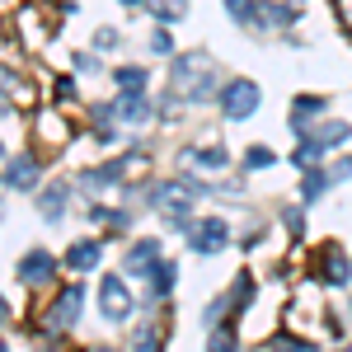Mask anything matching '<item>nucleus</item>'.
<instances>
[{
	"label": "nucleus",
	"instance_id": "obj_1",
	"mask_svg": "<svg viewBox=\"0 0 352 352\" xmlns=\"http://www.w3.org/2000/svg\"><path fill=\"white\" fill-rule=\"evenodd\" d=\"M202 192H207V184H197V179H160V184H151V207L164 212V217H179Z\"/></svg>",
	"mask_w": 352,
	"mask_h": 352
},
{
	"label": "nucleus",
	"instance_id": "obj_2",
	"mask_svg": "<svg viewBox=\"0 0 352 352\" xmlns=\"http://www.w3.org/2000/svg\"><path fill=\"white\" fill-rule=\"evenodd\" d=\"M263 104V89L249 80V76H235V80L221 85V113L230 118V122H244V118H254Z\"/></svg>",
	"mask_w": 352,
	"mask_h": 352
},
{
	"label": "nucleus",
	"instance_id": "obj_3",
	"mask_svg": "<svg viewBox=\"0 0 352 352\" xmlns=\"http://www.w3.org/2000/svg\"><path fill=\"white\" fill-rule=\"evenodd\" d=\"M99 310H104V320L109 324H127L132 320V310H136V300H132V287H127V277H104V287H99Z\"/></svg>",
	"mask_w": 352,
	"mask_h": 352
},
{
	"label": "nucleus",
	"instance_id": "obj_4",
	"mask_svg": "<svg viewBox=\"0 0 352 352\" xmlns=\"http://www.w3.org/2000/svg\"><path fill=\"white\" fill-rule=\"evenodd\" d=\"M85 315V287L80 282H71V287H61V296L52 300V310H47V329L52 333H66V329H76Z\"/></svg>",
	"mask_w": 352,
	"mask_h": 352
},
{
	"label": "nucleus",
	"instance_id": "obj_5",
	"mask_svg": "<svg viewBox=\"0 0 352 352\" xmlns=\"http://www.w3.org/2000/svg\"><path fill=\"white\" fill-rule=\"evenodd\" d=\"M56 268L61 263H56L47 249H28L24 258H19V268H14V277H19V287H47L56 277Z\"/></svg>",
	"mask_w": 352,
	"mask_h": 352
},
{
	"label": "nucleus",
	"instance_id": "obj_6",
	"mask_svg": "<svg viewBox=\"0 0 352 352\" xmlns=\"http://www.w3.org/2000/svg\"><path fill=\"white\" fill-rule=\"evenodd\" d=\"M226 244H230V226H226L221 217H207V221H197V226L188 230L192 254H221Z\"/></svg>",
	"mask_w": 352,
	"mask_h": 352
},
{
	"label": "nucleus",
	"instance_id": "obj_7",
	"mask_svg": "<svg viewBox=\"0 0 352 352\" xmlns=\"http://www.w3.org/2000/svg\"><path fill=\"white\" fill-rule=\"evenodd\" d=\"M151 118H155V99H151L146 89H122V94H118V122L146 127Z\"/></svg>",
	"mask_w": 352,
	"mask_h": 352
},
{
	"label": "nucleus",
	"instance_id": "obj_8",
	"mask_svg": "<svg viewBox=\"0 0 352 352\" xmlns=\"http://www.w3.org/2000/svg\"><path fill=\"white\" fill-rule=\"evenodd\" d=\"M0 179H5V188H14V192H33L38 188V160L33 155H10Z\"/></svg>",
	"mask_w": 352,
	"mask_h": 352
},
{
	"label": "nucleus",
	"instance_id": "obj_9",
	"mask_svg": "<svg viewBox=\"0 0 352 352\" xmlns=\"http://www.w3.org/2000/svg\"><path fill=\"white\" fill-rule=\"evenodd\" d=\"M146 282H151V287H146V300H151V305L164 300L169 292H174V282H179V263H174V258H160L155 268L146 272Z\"/></svg>",
	"mask_w": 352,
	"mask_h": 352
},
{
	"label": "nucleus",
	"instance_id": "obj_10",
	"mask_svg": "<svg viewBox=\"0 0 352 352\" xmlns=\"http://www.w3.org/2000/svg\"><path fill=\"white\" fill-rule=\"evenodd\" d=\"M71 272H89V268H99L104 263V244L99 240H76L71 249H66V258H61Z\"/></svg>",
	"mask_w": 352,
	"mask_h": 352
},
{
	"label": "nucleus",
	"instance_id": "obj_11",
	"mask_svg": "<svg viewBox=\"0 0 352 352\" xmlns=\"http://www.w3.org/2000/svg\"><path fill=\"white\" fill-rule=\"evenodd\" d=\"M66 202H71V188L66 184H47L38 192V217L43 221H61L66 217Z\"/></svg>",
	"mask_w": 352,
	"mask_h": 352
},
{
	"label": "nucleus",
	"instance_id": "obj_12",
	"mask_svg": "<svg viewBox=\"0 0 352 352\" xmlns=\"http://www.w3.org/2000/svg\"><path fill=\"white\" fill-rule=\"evenodd\" d=\"M155 263H160V240H136L132 249H127V258H122L127 272H151Z\"/></svg>",
	"mask_w": 352,
	"mask_h": 352
},
{
	"label": "nucleus",
	"instance_id": "obj_13",
	"mask_svg": "<svg viewBox=\"0 0 352 352\" xmlns=\"http://www.w3.org/2000/svg\"><path fill=\"white\" fill-rule=\"evenodd\" d=\"M348 277H352V258L338 244H329L324 249V287H348Z\"/></svg>",
	"mask_w": 352,
	"mask_h": 352
},
{
	"label": "nucleus",
	"instance_id": "obj_14",
	"mask_svg": "<svg viewBox=\"0 0 352 352\" xmlns=\"http://www.w3.org/2000/svg\"><path fill=\"white\" fill-rule=\"evenodd\" d=\"M287 24H296V5L258 0V19H254V28H287Z\"/></svg>",
	"mask_w": 352,
	"mask_h": 352
},
{
	"label": "nucleus",
	"instance_id": "obj_15",
	"mask_svg": "<svg viewBox=\"0 0 352 352\" xmlns=\"http://www.w3.org/2000/svg\"><path fill=\"white\" fill-rule=\"evenodd\" d=\"M184 160H188L192 169H226V164H230V151H221V146H188Z\"/></svg>",
	"mask_w": 352,
	"mask_h": 352
},
{
	"label": "nucleus",
	"instance_id": "obj_16",
	"mask_svg": "<svg viewBox=\"0 0 352 352\" xmlns=\"http://www.w3.org/2000/svg\"><path fill=\"white\" fill-rule=\"evenodd\" d=\"M118 179H122V160H118V164H99V169H80V188H85V192L113 188Z\"/></svg>",
	"mask_w": 352,
	"mask_h": 352
},
{
	"label": "nucleus",
	"instance_id": "obj_17",
	"mask_svg": "<svg viewBox=\"0 0 352 352\" xmlns=\"http://www.w3.org/2000/svg\"><path fill=\"white\" fill-rule=\"evenodd\" d=\"M146 10H151V19L155 24H184V14H188V0H146Z\"/></svg>",
	"mask_w": 352,
	"mask_h": 352
},
{
	"label": "nucleus",
	"instance_id": "obj_18",
	"mask_svg": "<svg viewBox=\"0 0 352 352\" xmlns=\"http://www.w3.org/2000/svg\"><path fill=\"white\" fill-rule=\"evenodd\" d=\"M329 184H333V174H329V169H320V164H305V174H300V197H305V202H315V197H320Z\"/></svg>",
	"mask_w": 352,
	"mask_h": 352
},
{
	"label": "nucleus",
	"instance_id": "obj_19",
	"mask_svg": "<svg viewBox=\"0 0 352 352\" xmlns=\"http://www.w3.org/2000/svg\"><path fill=\"white\" fill-rule=\"evenodd\" d=\"M329 104L320 99V94H300L296 104H292V127H305V122H315L320 113H324Z\"/></svg>",
	"mask_w": 352,
	"mask_h": 352
},
{
	"label": "nucleus",
	"instance_id": "obj_20",
	"mask_svg": "<svg viewBox=\"0 0 352 352\" xmlns=\"http://www.w3.org/2000/svg\"><path fill=\"white\" fill-rule=\"evenodd\" d=\"M320 155H324L320 136H315V132H305V136L296 141V151H292V164H296V169H305V164H320Z\"/></svg>",
	"mask_w": 352,
	"mask_h": 352
},
{
	"label": "nucleus",
	"instance_id": "obj_21",
	"mask_svg": "<svg viewBox=\"0 0 352 352\" xmlns=\"http://www.w3.org/2000/svg\"><path fill=\"white\" fill-rule=\"evenodd\" d=\"M315 136H320L324 151H338V146H348V141H352V122H324Z\"/></svg>",
	"mask_w": 352,
	"mask_h": 352
},
{
	"label": "nucleus",
	"instance_id": "obj_22",
	"mask_svg": "<svg viewBox=\"0 0 352 352\" xmlns=\"http://www.w3.org/2000/svg\"><path fill=\"white\" fill-rule=\"evenodd\" d=\"M221 5H226V14L244 28H254V19H258V0H221Z\"/></svg>",
	"mask_w": 352,
	"mask_h": 352
},
{
	"label": "nucleus",
	"instance_id": "obj_23",
	"mask_svg": "<svg viewBox=\"0 0 352 352\" xmlns=\"http://www.w3.org/2000/svg\"><path fill=\"white\" fill-rule=\"evenodd\" d=\"M113 80H118V89H146V66H118L113 71Z\"/></svg>",
	"mask_w": 352,
	"mask_h": 352
},
{
	"label": "nucleus",
	"instance_id": "obj_24",
	"mask_svg": "<svg viewBox=\"0 0 352 352\" xmlns=\"http://www.w3.org/2000/svg\"><path fill=\"white\" fill-rule=\"evenodd\" d=\"M272 164H277V155H272L268 146H249V151H244V169H249V174H258V169H272Z\"/></svg>",
	"mask_w": 352,
	"mask_h": 352
},
{
	"label": "nucleus",
	"instance_id": "obj_25",
	"mask_svg": "<svg viewBox=\"0 0 352 352\" xmlns=\"http://www.w3.org/2000/svg\"><path fill=\"white\" fill-rule=\"evenodd\" d=\"M240 343H235V329L230 324H217L212 329V338H207V352H235Z\"/></svg>",
	"mask_w": 352,
	"mask_h": 352
},
{
	"label": "nucleus",
	"instance_id": "obj_26",
	"mask_svg": "<svg viewBox=\"0 0 352 352\" xmlns=\"http://www.w3.org/2000/svg\"><path fill=\"white\" fill-rule=\"evenodd\" d=\"M132 348L136 352H155V348H160V329H155V324H141L132 333Z\"/></svg>",
	"mask_w": 352,
	"mask_h": 352
},
{
	"label": "nucleus",
	"instance_id": "obj_27",
	"mask_svg": "<svg viewBox=\"0 0 352 352\" xmlns=\"http://www.w3.org/2000/svg\"><path fill=\"white\" fill-rule=\"evenodd\" d=\"M263 352H315V348H310V343H296V338H287V333H277Z\"/></svg>",
	"mask_w": 352,
	"mask_h": 352
},
{
	"label": "nucleus",
	"instance_id": "obj_28",
	"mask_svg": "<svg viewBox=\"0 0 352 352\" xmlns=\"http://www.w3.org/2000/svg\"><path fill=\"white\" fill-rule=\"evenodd\" d=\"M151 52H155V56H169V52H174V38H169V28H155V33H151Z\"/></svg>",
	"mask_w": 352,
	"mask_h": 352
},
{
	"label": "nucleus",
	"instance_id": "obj_29",
	"mask_svg": "<svg viewBox=\"0 0 352 352\" xmlns=\"http://www.w3.org/2000/svg\"><path fill=\"white\" fill-rule=\"evenodd\" d=\"M249 300H254V277H249V272H240V282H235V310H244Z\"/></svg>",
	"mask_w": 352,
	"mask_h": 352
},
{
	"label": "nucleus",
	"instance_id": "obj_30",
	"mask_svg": "<svg viewBox=\"0 0 352 352\" xmlns=\"http://www.w3.org/2000/svg\"><path fill=\"white\" fill-rule=\"evenodd\" d=\"M282 221H287V230H292V235H300V230H305V217H300V207H287V212H282Z\"/></svg>",
	"mask_w": 352,
	"mask_h": 352
},
{
	"label": "nucleus",
	"instance_id": "obj_31",
	"mask_svg": "<svg viewBox=\"0 0 352 352\" xmlns=\"http://www.w3.org/2000/svg\"><path fill=\"white\" fill-rule=\"evenodd\" d=\"M76 71H85V76H89V71H99V56H94V52H80V56H76Z\"/></svg>",
	"mask_w": 352,
	"mask_h": 352
},
{
	"label": "nucleus",
	"instance_id": "obj_32",
	"mask_svg": "<svg viewBox=\"0 0 352 352\" xmlns=\"http://www.w3.org/2000/svg\"><path fill=\"white\" fill-rule=\"evenodd\" d=\"M94 47H118V33H113V28H99V33H94Z\"/></svg>",
	"mask_w": 352,
	"mask_h": 352
},
{
	"label": "nucleus",
	"instance_id": "obj_33",
	"mask_svg": "<svg viewBox=\"0 0 352 352\" xmlns=\"http://www.w3.org/2000/svg\"><path fill=\"white\" fill-rule=\"evenodd\" d=\"M71 94H76V85H71V76H61L56 80V99H71Z\"/></svg>",
	"mask_w": 352,
	"mask_h": 352
},
{
	"label": "nucleus",
	"instance_id": "obj_34",
	"mask_svg": "<svg viewBox=\"0 0 352 352\" xmlns=\"http://www.w3.org/2000/svg\"><path fill=\"white\" fill-rule=\"evenodd\" d=\"M5 320H10V300L0 296V324H5Z\"/></svg>",
	"mask_w": 352,
	"mask_h": 352
},
{
	"label": "nucleus",
	"instance_id": "obj_35",
	"mask_svg": "<svg viewBox=\"0 0 352 352\" xmlns=\"http://www.w3.org/2000/svg\"><path fill=\"white\" fill-rule=\"evenodd\" d=\"M85 352H118V348H109V343H94V348H85Z\"/></svg>",
	"mask_w": 352,
	"mask_h": 352
},
{
	"label": "nucleus",
	"instance_id": "obj_36",
	"mask_svg": "<svg viewBox=\"0 0 352 352\" xmlns=\"http://www.w3.org/2000/svg\"><path fill=\"white\" fill-rule=\"evenodd\" d=\"M118 5H127V10H136V5H146V0H118Z\"/></svg>",
	"mask_w": 352,
	"mask_h": 352
},
{
	"label": "nucleus",
	"instance_id": "obj_37",
	"mask_svg": "<svg viewBox=\"0 0 352 352\" xmlns=\"http://www.w3.org/2000/svg\"><path fill=\"white\" fill-rule=\"evenodd\" d=\"M5 160H10V155H5V141H0V164H5Z\"/></svg>",
	"mask_w": 352,
	"mask_h": 352
},
{
	"label": "nucleus",
	"instance_id": "obj_38",
	"mask_svg": "<svg viewBox=\"0 0 352 352\" xmlns=\"http://www.w3.org/2000/svg\"><path fill=\"white\" fill-rule=\"evenodd\" d=\"M5 113H10V104H5V99H0V118H5Z\"/></svg>",
	"mask_w": 352,
	"mask_h": 352
},
{
	"label": "nucleus",
	"instance_id": "obj_39",
	"mask_svg": "<svg viewBox=\"0 0 352 352\" xmlns=\"http://www.w3.org/2000/svg\"><path fill=\"white\" fill-rule=\"evenodd\" d=\"M348 315H352V300H348Z\"/></svg>",
	"mask_w": 352,
	"mask_h": 352
},
{
	"label": "nucleus",
	"instance_id": "obj_40",
	"mask_svg": "<svg viewBox=\"0 0 352 352\" xmlns=\"http://www.w3.org/2000/svg\"><path fill=\"white\" fill-rule=\"evenodd\" d=\"M38 352H52V348H38Z\"/></svg>",
	"mask_w": 352,
	"mask_h": 352
},
{
	"label": "nucleus",
	"instance_id": "obj_41",
	"mask_svg": "<svg viewBox=\"0 0 352 352\" xmlns=\"http://www.w3.org/2000/svg\"><path fill=\"white\" fill-rule=\"evenodd\" d=\"M343 352H352V343H348V348H343Z\"/></svg>",
	"mask_w": 352,
	"mask_h": 352
},
{
	"label": "nucleus",
	"instance_id": "obj_42",
	"mask_svg": "<svg viewBox=\"0 0 352 352\" xmlns=\"http://www.w3.org/2000/svg\"><path fill=\"white\" fill-rule=\"evenodd\" d=\"M0 188H5V179H0Z\"/></svg>",
	"mask_w": 352,
	"mask_h": 352
},
{
	"label": "nucleus",
	"instance_id": "obj_43",
	"mask_svg": "<svg viewBox=\"0 0 352 352\" xmlns=\"http://www.w3.org/2000/svg\"><path fill=\"white\" fill-rule=\"evenodd\" d=\"M0 352H10V348H0Z\"/></svg>",
	"mask_w": 352,
	"mask_h": 352
}]
</instances>
